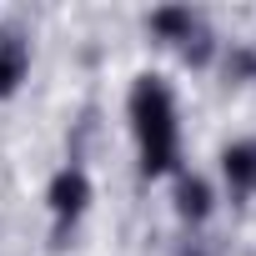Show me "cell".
Masks as SVG:
<instances>
[{
	"mask_svg": "<svg viewBox=\"0 0 256 256\" xmlns=\"http://www.w3.org/2000/svg\"><path fill=\"white\" fill-rule=\"evenodd\" d=\"M196 30H201V20H196V10H191V6H161V10L151 16V36H156V40L186 46Z\"/></svg>",
	"mask_w": 256,
	"mask_h": 256,
	"instance_id": "5",
	"label": "cell"
},
{
	"mask_svg": "<svg viewBox=\"0 0 256 256\" xmlns=\"http://www.w3.org/2000/svg\"><path fill=\"white\" fill-rule=\"evenodd\" d=\"M131 131L141 146V171L146 176H166L181 161V126H176V96L161 76H136L131 86Z\"/></svg>",
	"mask_w": 256,
	"mask_h": 256,
	"instance_id": "1",
	"label": "cell"
},
{
	"mask_svg": "<svg viewBox=\"0 0 256 256\" xmlns=\"http://www.w3.org/2000/svg\"><path fill=\"white\" fill-rule=\"evenodd\" d=\"M186 256H206V251H186Z\"/></svg>",
	"mask_w": 256,
	"mask_h": 256,
	"instance_id": "7",
	"label": "cell"
},
{
	"mask_svg": "<svg viewBox=\"0 0 256 256\" xmlns=\"http://www.w3.org/2000/svg\"><path fill=\"white\" fill-rule=\"evenodd\" d=\"M176 211H181V221H206V216H211V186H206L201 176H181V186H176Z\"/></svg>",
	"mask_w": 256,
	"mask_h": 256,
	"instance_id": "6",
	"label": "cell"
},
{
	"mask_svg": "<svg viewBox=\"0 0 256 256\" xmlns=\"http://www.w3.org/2000/svg\"><path fill=\"white\" fill-rule=\"evenodd\" d=\"M221 176L231 186V196H256V141H236L221 156Z\"/></svg>",
	"mask_w": 256,
	"mask_h": 256,
	"instance_id": "3",
	"label": "cell"
},
{
	"mask_svg": "<svg viewBox=\"0 0 256 256\" xmlns=\"http://www.w3.org/2000/svg\"><path fill=\"white\" fill-rule=\"evenodd\" d=\"M26 70H30V46L16 30H0V100L20 90Z\"/></svg>",
	"mask_w": 256,
	"mask_h": 256,
	"instance_id": "4",
	"label": "cell"
},
{
	"mask_svg": "<svg viewBox=\"0 0 256 256\" xmlns=\"http://www.w3.org/2000/svg\"><path fill=\"white\" fill-rule=\"evenodd\" d=\"M46 201H50V216H56V236H66V226H76V221L86 216V206H90V181H86V171H80V166L56 171Z\"/></svg>",
	"mask_w": 256,
	"mask_h": 256,
	"instance_id": "2",
	"label": "cell"
}]
</instances>
